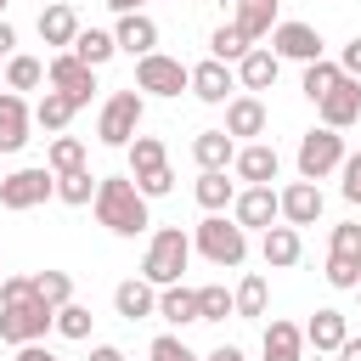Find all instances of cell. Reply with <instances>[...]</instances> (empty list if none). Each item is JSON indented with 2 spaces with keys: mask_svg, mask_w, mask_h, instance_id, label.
I'll list each match as a JSON object with an SVG mask.
<instances>
[{
  "mask_svg": "<svg viewBox=\"0 0 361 361\" xmlns=\"http://www.w3.org/2000/svg\"><path fill=\"white\" fill-rule=\"evenodd\" d=\"M96 220L113 231V237H141L152 220H147V197H141V186L130 180V175H102L96 180Z\"/></svg>",
  "mask_w": 361,
  "mask_h": 361,
  "instance_id": "1",
  "label": "cell"
},
{
  "mask_svg": "<svg viewBox=\"0 0 361 361\" xmlns=\"http://www.w3.org/2000/svg\"><path fill=\"white\" fill-rule=\"evenodd\" d=\"M186 259H192V237H186L180 226H164V231H152V243H147L141 276H147L152 288H169V282H180Z\"/></svg>",
  "mask_w": 361,
  "mask_h": 361,
  "instance_id": "2",
  "label": "cell"
},
{
  "mask_svg": "<svg viewBox=\"0 0 361 361\" xmlns=\"http://www.w3.org/2000/svg\"><path fill=\"white\" fill-rule=\"evenodd\" d=\"M130 180L141 186V197H164L175 186L169 175V152L158 135H130Z\"/></svg>",
  "mask_w": 361,
  "mask_h": 361,
  "instance_id": "3",
  "label": "cell"
},
{
  "mask_svg": "<svg viewBox=\"0 0 361 361\" xmlns=\"http://www.w3.org/2000/svg\"><path fill=\"white\" fill-rule=\"evenodd\" d=\"M192 248H197L209 265H243V254H248V231H243L237 220H226V214H209V220L197 226Z\"/></svg>",
  "mask_w": 361,
  "mask_h": 361,
  "instance_id": "4",
  "label": "cell"
},
{
  "mask_svg": "<svg viewBox=\"0 0 361 361\" xmlns=\"http://www.w3.org/2000/svg\"><path fill=\"white\" fill-rule=\"evenodd\" d=\"M141 113H147V102H141V90H135V85H130V90H113V96H107V107H102V118H96L102 147H130V135L141 130Z\"/></svg>",
  "mask_w": 361,
  "mask_h": 361,
  "instance_id": "5",
  "label": "cell"
},
{
  "mask_svg": "<svg viewBox=\"0 0 361 361\" xmlns=\"http://www.w3.org/2000/svg\"><path fill=\"white\" fill-rule=\"evenodd\" d=\"M186 85H192V68L180 56H164V51L135 56V90H147V96H180Z\"/></svg>",
  "mask_w": 361,
  "mask_h": 361,
  "instance_id": "6",
  "label": "cell"
},
{
  "mask_svg": "<svg viewBox=\"0 0 361 361\" xmlns=\"http://www.w3.org/2000/svg\"><path fill=\"white\" fill-rule=\"evenodd\" d=\"M344 164V135L338 130H305L299 135V180H327Z\"/></svg>",
  "mask_w": 361,
  "mask_h": 361,
  "instance_id": "7",
  "label": "cell"
},
{
  "mask_svg": "<svg viewBox=\"0 0 361 361\" xmlns=\"http://www.w3.org/2000/svg\"><path fill=\"white\" fill-rule=\"evenodd\" d=\"M51 305H39L34 293L28 299H17V305H0V338L6 344H34V338H45L51 333Z\"/></svg>",
  "mask_w": 361,
  "mask_h": 361,
  "instance_id": "8",
  "label": "cell"
},
{
  "mask_svg": "<svg viewBox=\"0 0 361 361\" xmlns=\"http://www.w3.org/2000/svg\"><path fill=\"white\" fill-rule=\"evenodd\" d=\"M45 79H51V90H62L73 107H85V102H90V90H96V68H90V62H79L73 51H56V56H51V68H45Z\"/></svg>",
  "mask_w": 361,
  "mask_h": 361,
  "instance_id": "9",
  "label": "cell"
},
{
  "mask_svg": "<svg viewBox=\"0 0 361 361\" xmlns=\"http://www.w3.org/2000/svg\"><path fill=\"white\" fill-rule=\"evenodd\" d=\"M45 197H56V175L51 169H17V175H0V203L6 209H34V203H45Z\"/></svg>",
  "mask_w": 361,
  "mask_h": 361,
  "instance_id": "10",
  "label": "cell"
},
{
  "mask_svg": "<svg viewBox=\"0 0 361 361\" xmlns=\"http://www.w3.org/2000/svg\"><path fill=\"white\" fill-rule=\"evenodd\" d=\"M271 51L288 56V62H316L322 56V34L310 23H276L271 28Z\"/></svg>",
  "mask_w": 361,
  "mask_h": 361,
  "instance_id": "11",
  "label": "cell"
},
{
  "mask_svg": "<svg viewBox=\"0 0 361 361\" xmlns=\"http://www.w3.org/2000/svg\"><path fill=\"white\" fill-rule=\"evenodd\" d=\"M316 107H322V124H327V130H350V124L361 118V79H338Z\"/></svg>",
  "mask_w": 361,
  "mask_h": 361,
  "instance_id": "12",
  "label": "cell"
},
{
  "mask_svg": "<svg viewBox=\"0 0 361 361\" xmlns=\"http://www.w3.org/2000/svg\"><path fill=\"white\" fill-rule=\"evenodd\" d=\"M276 209H282L288 226H316L322 220V186L316 180H293V186L276 192Z\"/></svg>",
  "mask_w": 361,
  "mask_h": 361,
  "instance_id": "13",
  "label": "cell"
},
{
  "mask_svg": "<svg viewBox=\"0 0 361 361\" xmlns=\"http://www.w3.org/2000/svg\"><path fill=\"white\" fill-rule=\"evenodd\" d=\"M276 214H282V209H276V192H271V186H248V192L231 197V220H237L243 231H248V226L265 231V226H276Z\"/></svg>",
  "mask_w": 361,
  "mask_h": 361,
  "instance_id": "14",
  "label": "cell"
},
{
  "mask_svg": "<svg viewBox=\"0 0 361 361\" xmlns=\"http://www.w3.org/2000/svg\"><path fill=\"white\" fill-rule=\"evenodd\" d=\"M276 73H282V56L265 51V45H248V51L237 56V85H243V90H271Z\"/></svg>",
  "mask_w": 361,
  "mask_h": 361,
  "instance_id": "15",
  "label": "cell"
},
{
  "mask_svg": "<svg viewBox=\"0 0 361 361\" xmlns=\"http://www.w3.org/2000/svg\"><path fill=\"white\" fill-rule=\"evenodd\" d=\"M186 90H192L197 102L220 107V102H226V96L237 90V73H231L226 62H214V56H209V62H197V68H192V85H186Z\"/></svg>",
  "mask_w": 361,
  "mask_h": 361,
  "instance_id": "16",
  "label": "cell"
},
{
  "mask_svg": "<svg viewBox=\"0 0 361 361\" xmlns=\"http://www.w3.org/2000/svg\"><path fill=\"white\" fill-rule=\"evenodd\" d=\"M28 124H34L28 102H23L17 90H0V152H23V141H28Z\"/></svg>",
  "mask_w": 361,
  "mask_h": 361,
  "instance_id": "17",
  "label": "cell"
},
{
  "mask_svg": "<svg viewBox=\"0 0 361 361\" xmlns=\"http://www.w3.org/2000/svg\"><path fill=\"white\" fill-rule=\"evenodd\" d=\"M231 169H237L248 186H271V180H276V169H282V158H276V147H265V141H248V147L231 158Z\"/></svg>",
  "mask_w": 361,
  "mask_h": 361,
  "instance_id": "18",
  "label": "cell"
},
{
  "mask_svg": "<svg viewBox=\"0 0 361 361\" xmlns=\"http://www.w3.org/2000/svg\"><path fill=\"white\" fill-rule=\"evenodd\" d=\"M113 310H118L124 322L158 316V288H152L147 276H130V282H118V288H113Z\"/></svg>",
  "mask_w": 361,
  "mask_h": 361,
  "instance_id": "19",
  "label": "cell"
},
{
  "mask_svg": "<svg viewBox=\"0 0 361 361\" xmlns=\"http://www.w3.org/2000/svg\"><path fill=\"white\" fill-rule=\"evenodd\" d=\"M344 338H350V322H344V310H333V305H327V310H316V316L305 322V344H310L316 355H333Z\"/></svg>",
  "mask_w": 361,
  "mask_h": 361,
  "instance_id": "20",
  "label": "cell"
},
{
  "mask_svg": "<svg viewBox=\"0 0 361 361\" xmlns=\"http://www.w3.org/2000/svg\"><path fill=\"white\" fill-rule=\"evenodd\" d=\"M113 45H118V51H130V56H147V51L158 45V23H152L147 11H124V17H118V28H113Z\"/></svg>",
  "mask_w": 361,
  "mask_h": 361,
  "instance_id": "21",
  "label": "cell"
},
{
  "mask_svg": "<svg viewBox=\"0 0 361 361\" xmlns=\"http://www.w3.org/2000/svg\"><path fill=\"white\" fill-rule=\"evenodd\" d=\"M73 34H79V11H73L68 0H51V6L39 11V39H45V45H56V51H68V45H73Z\"/></svg>",
  "mask_w": 361,
  "mask_h": 361,
  "instance_id": "22",
  "label": "cell"
},
{
  "mask_svg": "<svg viewBox=\"0 0 361 361\" xmlns=\"http://www.w3.org/2000/svg\"><path fill=\"white\" fill-rule=\"evenodd\" d=\"M226 135H265V102L248 90V96H231L226 102Z\"/></svg>",
  "mask_w": 361,
  "mask_h": 361,
  "instance_id": "23",
  "label": "cell"
},
{
  "mask_svg": "<svg viewBox=\"0 0 361 361\" xmlns=\"http://www.w3.org/2000/svg\"><path fill=\"white\" fill-rule=\"evenodd\" d=\"M259 254H265V265H271V271H288V265H299V254H305V243H299V226H265V243H259Z\"/></svg>",
  "mask_w": 361,
  "mask_h": 361,
  "instance_id": "24",
  "label": "cell"
},
{
  "mask_svg": "<svg viewBox=\"0 0 361 361\" xmlns=\"http://www.w3.org/2000/svg\"><path fill=\"white\" fill-rule=\"evenodd\" d=\"M158 316H164L169 327H192V322H197V288H186V282L158 288Z\"/></svg>",
  "mask_w": 361,
  "mask_h": 361,
  "instance_id": "25",
  "label": "cell"
},
{
  "mask_svg": "<svg viewBox=\"0 0 361 361\" xmlns=\"http://www.w3.org/2000/svg\"><path fill=\"white\" fill-rule=\"evenodd\" d=\"M192 158H197V169H226L237 158V141L226 130H203V135H192Z\"/></svg>",
  "mask_w": 361,
  "mask_h": 361,
  "instance_id": "26",
  "label": "cell"
},
{
  "mask_svg": "<svg viewBox=\"0 0 361 361\" xmlns=\"http://www.w3.org/2000/svg\"><path fill=\"white\" fill-rule=\"evenodd\" d=\"M265 361H305V327L271 322L265 327Z\"/></svg>",
  "mask_w": 361,
  "mask_h": 361,
  "instance_id": "27",
  "label": "cell"
},
{
  "mask_svg": "<svg viewBox=\"0 0 361 361\" xmlns=\"http://www.w3.org/2000/svg\"><path fill=\"white\" fill-rule=\"evenodd\" d=\"M68 51H73L79 62H90V68H102V62H113V56H118V45H113V34H107V28H79Z\"/></svg>",
  "mask_w": 361,
  "mask_h": 361,
  "instance_id": "28",
  "label": "cell"
},
{
  "mask_svg": "<svg viewBox=\"0 0 361 361\" xmlns=\"http://www.w3.org/2000/svg\"><path fill=\"white\" fill-rule=\"evenodd\" d=\"M248 39H265L276 28V0H237V17H231Z\"/></svg>",
  "mask_w": 361,
  "mask_h": 361,
  "instance_id": "29",
  "label": "cell"
},
{
  "mask_svg": "<svg viewBox=\"0 0 361 361\" xmlns=\"http://www.w3.org/2000/svg\"><path fill=\"white\" fill-rule=\"evenodd\" d=\"M338 79H344V68H338V62H327V56H316V62H305V79H299V90H305L310 102H322V96H327Z\"/></svg>",
  "mask_w": 361,
  "mask_h": 361,
  "instance_id": "30",
  "label": "cell"
},
{
  "mask_svg": "<svg viewBox=\"0 0 361 361\" xmlns=\"http://www.w3.org/2000/svg\"><path fill=\"white\" fill-rule=\"evenodd\" d=\"M45 169H51V175L85 169V141H79V135H56V141L45 147Z\"/></svg>",
  "mask_w": 361,
  "mask_h": 361,
  "instance_id": "31",
  "label": "cell"
},
{
  "mask_svg": "<svg viewBox=\"0 0 361 361\" xmlns=\"http://www.w3.org/2000/svg\"><path fill=\"white\" fill-rule=\"evenodd\" d=\"M96 180H102V175H90V169H68V175H56V197H62L68 209H85V203L96 197Z\"/></svg>",
  "mask_w": 361,
  "mask_h": 361,
  "instance_id": "32",
  "label": "cell"
},
{
  "mask_svg": "<svg viewBox=\"0 0 361 361\" xmlns=\"http://www.w3.org/2000/svg\"><path fill=\"white\" fill-rule=\"evenodd\" d=\"M231 197H237V186L226 180V169H203V175H197V203H203L209 214H220Z\"/></svg>",
  "mask_w": 361,
  "mask_h": 361,
  "instance_id": "33",
  "label": "cell"
},
{
  "mask_svg": "<svg viewBox=\"0 0 361 361\" xmlns=\"http://www.w3.org/2000/svg\"><path fill=\"white\" fill-rule=\"evenodd\" d=\"M39 79H45V62L39 56H23V51L6 56V90H34Z\"/></svg>",
  "mask_w": 361,
  "mask_h": 361,
  "instance_id": "34",
  "label": "cell"
},
{
  "mask_svg": "<svg viewBox=\"0 0 361 361\" xmlns=\"http://www.w3.org/2000/svg\"><path fill=\"white\" fill-rule=\"evenodd\" d=\"M73 113H79V107H73L62 90H45V96H39V107H34V124H39V130H68V118H73Z\"/></svg>",
  "mask_w": 361,
  "mask_h": 361,
  "instance_id": "35",
  "label": "cell"
},
{
  "mask_svg": "<svg viewBox=\"0 0 361 361\" xmlns=\"http://www.w3.org/2000/svg\"><path fill=\"white\" fill-rule=\"evenodd\" d=\"M231 310H237V316H248V322H254V316H265V276H259V271H248V276L237 282Z\"/></svg>",
  "mask_w": 361,
  "mask_h": 361,
  "instance_id": "36",
  "label": "cell"
},
{
  "mask_svg": "<svg viewBox=\"0 0 361 361\" xmlns=\"http://www.w3.org/2000/svg\"><path fill=\"white\" fill-rule=\"evenodd\" d=\"M248 45H254V39H248V34L237 28V23H220V28L209 34V51H214V62H237V56H243Z\"/></svg>",
  "mask_w": 361,
  "mask_h": 361,
  "instance_id": "37",
  "label": "cell"
},
{
  "mask_svg": "<svg viewBox=\"0 0 361 361\" xmlns=\"http://www.w3.org/2000/svg\"><path fill=\"white\" fill-rule=\"evenodd\" d=\"M34 299L51 305V310L68 305V299H73V276H68V271H39V276H34Z\"/></svg>",
  "mask_w": 361,
  "mask_h": 361,
  "instance_id": "38",
  "label": "cell"
},
{
  "mask_svg": "<svg viewBox=\"0 0 361 361\" xmlns=\"http://www.w3.org/2000/svg\"><path fill=\"white\" fill-rule=\"evenodd\" d=\"M90 322H96V316H90L85 305H73V299L56 305V316H51V327H56L62 338H90Z\"/></svg>",
  "mask_w": 361,
  "mask_h": 361,
  "instance_id": "39",
  "label": "cell"
},
{
  "mask_svg": "<svg viewBox=\"0 0 361 361\" xmlns=\"http://www.w3.org/2000/svg\"><path fill=\"white\" fill-rule=\"evenodd\" d=\"M226 316H237V310H231V293H226L220 282L197 288V322H226Z\"/></svg>",
  "mask_w": 361,
  "mask_h": 361,
  "instance_id": "40",
  "label": "cell"
},
{
  "mask_svg": "<svg viewBox=\"0 0 361 361\" xmlns=\"http://www.w3.org/2000/svg\"><path fill=\"white\" fill-rule=\"evenodd\" d=\"M327 259H350V265H361V226H355V220L333 226V248H327Z\"/></svg>",
  "mask_w": 361,
  "mask_h": 361,
  "instance_id": "41",
  "label": "cell"
},
{
  "mask_svg": "<svg viewBox=\"0 0 361 361\" xmlns=\"http://www.w3.org/2000/svg\"><path fill=\"white\" fill-rule=\"evenodd\" d=\"M147 355H152V361H197V355L186 350V338H175V333H158Z\"/></svg>",
  "mask_w": 361,
  "mask_h": 361,
  "instance_id": "42",
  "label": "cell"
},
{
  "mask_svg": "<svg viewBox=\"0 0 361 361\" xmlns=\"http://www.w3.org/2000/svg\"><path fill=\"white\" fill-rule=\"evenodd\" d=\"M338 175H344V197H350V203H361V152H344Z\"/></svg>",
  "mask_w": 361,
  "mask_h": 361,
  "instance_id": "43",
  "label": "cell"
},
{
  "mask_svg": "<svg viewBox=\"0 0 361 361\" xmlns=\"http://www.w3.org/2000/svg\"><path fill=\"white\" fill-rule=\"evenodd\" d=\"M34 293V276H0V305H17Z\"/></svg>",
  "mask_w": 361,
  "mask_h": 361,
  "instance_id": "44",
  "label": "cell"
},
{
  "mask_svg": "<svg viewBox=\"0 0 361 361\" xmlns=\"http://www.w3.org/2000/svg\"><path fill=\"white\" fill-rule=\"evenodd\" d=\"M338 68H344V79H361V34L338 51Z\"/></svg>",
  "mask_w": 361,
  "mask_h": 361,
  "instance_id": "45",
  "label": "cell"
},
{
  "mask_svg": "<svg viewBox=\"0 0 361 361\" xmlns=\"http://www.w3.org/2000/svg\"><path fill=\"white\" fill-rule=\"evenodd\" d=\"M17 361H62V355H56V350H45V344L34 338V344H17Z\"/></svg>",
  "mask_w": 361,
  "mask_h": 361,
  "instance_id": "46",
  "label": "cell"
},
{
  "mask_svg": "<svg viewBox=\"0 0 361 361\" xmlns=\"http://www.w3.org/2000/svg\"><path fill=\"white\" fill-rule=\"evenodd\" d=\"M11 51H17V28L0 17V56H11Z\"/></svg>",
  "mask_w": 361,
  "mask_h": 361,
  "instance_id": "47",
  "label": "cell"
},
{
  "mask_svg": "<svg viewBox=\"0 0 361 361\" xmlns=\"http://www.w3.org/2000/svg\"><path fill=\"white\" fill-rule=\"evenodd\" d=\"M333 355H338V361H361V338H344Z\"/></svg>",
  "mask_w": 361,
  "mask_h": 361,
  "instance_id": "48",
  "label": "cell"
},
{
  "mask_svg": "<svg viewBox=\"0 0 361 361\" xmlns=\"http://www.w3.org/2000/svg\"><path fill=\"white\" fill-rule=\"evenodd\" d=\"M90 361H124V350H118V344H96V350H90Z\"/></svg>",
  "mask_w": 361,
  "mask_h": 361,
  "instance_id": "49",
  "label": "cell"
},
{
  "mask_svg": "<svg viewBox=\"0 0 361 361\" xmlns=\"http://www.w3.org/2000/svg\"><path fill=\"white\" fill-rule=\"evenodd\" d=\"M203 361H243V350H237V344H220V350H214V355H203Z\"/></svg>",
  "mask_w": 361,
  "mask_h": 361,
  "instance_id": "50",
  "label": "cell"
},
{
  "mask_svg": "<svg viewBox=\"0 0 361 361\" xmlns=\"http://www.w3.org/2000/svg\"><path fill=\"white\" fill-rule=\"evenodd\" d=\"M107 6H113V11H118V17H124V11H141V6H147V0H107Z\"/></svg>",
  "mask_w": 361,
  "mask_h": 361,
  "instance_id": "51",
  "label": "cell"
},
{
  "mask_svg": "<svg viewBox=\"0 0 361 361\" xmlns=\"http://www.w3.org/2000/svg\"><path fill=\"white\" fill-rule=\"evenodd\" d=\"M305 361H327V355H305Z\"/></svg>",
  "mask_w": 361,
  "mask_h": 361,
  "instance_id": "52",
  "label": "cell"
},
{
  "mask_svg": "<svg viewBox=\"0 0 361 361\" xmlns=\"http://www.w3.org/2000/svg\"><path fill=\"white\" fill-rule=\"evenodd\" d=\"M355 293H361V282H355Z\"/></svg>",
  "mask_w": 361,
  "mask_h": 361,
  "instance_id": "53",
  "label": "cell"
},
{
  "mask_svg": "<svg viewBox=\"0 0 361 361\" xmlns=\"http://www.w3.org/2000/svg\"><path fill=\"white\" fill-rule=\"evenodd\" d=\"M0 11H6V0H0Z\"/></svg>",
  "mask_w": 361,
  "mask_h": 361,
  "instance_id": "54",
  "label": "cell"
},
{
  "mask_svg": "<svg viewBox=\"0 0 361 361\" xmlns=\"http://www.w3.org/2000/svg\"><path fill=\"white\" fill-rule=\"evenodd\" d=\"M0 90H6V85H0Z\"/></svg>",
  "mask_w": 361,
  "mask_h": 361,
  "instance_id": "55",
  "label": "cell"
}]
</instances>
